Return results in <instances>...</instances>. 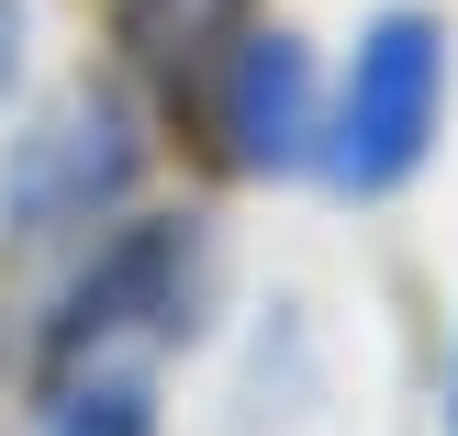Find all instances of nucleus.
Here are the masks:
<instances>
[{
  "label": "nucleus",
  "mask_w": 458,
  "mask_h": 436,
  "mask_svg": "<svg viewBox=\"0 0 458 436\" xmlns=\"http://www.w3.org/2000/svg\"><path fill=\"white\" fill-rule=\"evenodd\" d=\"M201 291H213V235L191 213H134L101 224L89 258L67 269L56 313H45V370H89V358H146L168 336L201 325Z\"/></svg>",
  "instance_id": "obj_1"
},
{
  "label": "nucleus",
  "mask_w": 458,
  "mask_h": 436,
  "mask_svg": "<svg viewBox=\"0 0 458 436\" xmlns=\"http://www.w3.org/2000/svg\"><path fill=\"white\" fill-rule=\"evenodd\" d=\"M437 124H447V22L437 12H369L347 79L325 90V157L313 168L347 201H392L437 157Z\"/></svg>",
  "instance_id": "obj_2"
},
{
  "label": "nucleus",
  "mask_w": 458,
  "mask_h": 436,
  "mask_svg": "<svg viewBox=\"0 0 458 436\" xmlns=\"http://www.w3.org/2000/svg\"><path fill=\"white\" fill-rule=\"evenodd\" d=\"M134 179H146V134L112 90H67L34 134H12L0 157V235L12 246H56V235H101L123 224Z\"/></svg>",
  "instance_id": "obj_3"
},
{
  "label": "nucleus",
  "mask_w": 458,
  "mask_h": 436,
  "mask_svg": "<svg viewBox=\"0 0 458 436\" xmlns=\"http://www.w3.org/2000/svg\"><path fill=\"white\" fill-rule=\"evenodd\" d=\"M213 134L246 179H291L325 157V67L291 22H246V45L213 79Z\"/></svg>",
  "instance_id": "obj_4"
},
{
  "label": "nucleus",
  "mask_w": 458,
  "mask_h": 436,
  "mask_svg": "<svg viewBox=\"0 0 458 436\" xmlns=\"http://www.w3.org/2000/svg\"><path fill=\"white\" fill-rule=\"evenodd\" d=\"M123 45H134L157 101H201L213 112L224 56L246 45V0H123Z\"/></svg>",
  "instance_id": "obj_5"
},
{
  "label": "nucleus",
  "mask_w": 458,
  "mask_h": 436,
  "mask_svg": "<svg viewBox=\"0 0 458 436\" xmlns=\"http://www.w3.org/2000/svg\"><path fill=\"white\" fill-rule=\"evenodd\" d=\"M45 436H157V370L146 358H89V370H67Z\"/></svg>",
  "instance_id": "obj_6"
},
{
  "label": "nucleus",
  "mask_w": 458,
  "mask_h": 436,
  "mask_svg": "<svg viewBox=\"0 0 458 436\" xmlns=\"http://www.w3.org/2000/svg\"><path fill=\"white\" fill-rule=\"evenodd\" d=\"M447 436H458V347H447Z\"/></svg>",
  "instance_id": "obj_7"
}]
</instances>
